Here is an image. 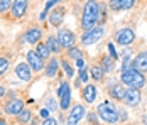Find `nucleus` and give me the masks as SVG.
Masks as SVG:
<instances>
[{"label":"nucleus","instance_id":"nucleus-37","mask_svg":"<svg viewBox=\"0 0 147 125\" xmlns=\"http://www.w3.org/2000/svg\"><path fill=\"white\" fill-rule=\"evenodd\" d=\"M90 120H91L93 124H96V117H95V113H90Z\"/></svg>","mask_w":147,"mask_h":125},{"label":"nucleus","instance_id":"nucleus-15","mask_svg":"<svg viewBox=\"0 0 147 125\" xmlns=\"http://www.w3.org/2000/svg\"><path fill=\"white\" fill-rule=\"evenodd\" d=\"M64 20V10L59 7V9H54V12L49 15V22L53 26H61V22Z\"/></svg>","mask_w":147,"mask_h":125},{"label":"nucleus","instance_id":"nucleus-2","mask_svg":"<svg viewBox=\"0 0 147 125\" xmlns=\"http://www.w3.org/2000/svg\"><path fill=\"white\" fill-rule=\"evenodd\" d=\"M122 83L129 84L130 88L139 90V88H142L146 84V80H144L142 73L135 71L134 68H125V70L122 71Z\"/></svg>","mask_w":147,"mask_h":125},{"label":"nucleus","instance_id":"nucleus-33","mask_svg":"<svg viewBox=\"0 0 147 125\" xmlns=\"http://www.w3.org/2000/svg\"><path fill=\"white\" fill-rule=\"evenodd\" d=\"M42 125H58V122L54 118H46L44 122H42Z\"/></svg>","mask_w":147,"mask_h":125},{"label":"nucleus","instance_id":"nucleus-10","mask_svg":"<svg viewBox=\"0 0 147 125\" xmlns=\"http://www.w3.org/2000/svg\"><path fill=\"white\" fill-rule=\"evenodd\" d=\"M22 110H24V101H22L20 98L10 100V101H7V105H5V111H7L9 115H19Z\"/></svg>","mask_w":147,"mask_h":125},{"label":"nucleus","instance_id":"nucleus-31","mask_svg":"<svg viewBox=\"0 0 147 125\" xmlns=\"http://www.w3.org/2000/svg\"><path fill=\"white\" fill-rule=\"evenodd\" d=\"M108 51H110V54H112V59H117V53H115L113 44H108Z\"/></svg>","mask_w":147,"mask_h":125},{"label":"nucleus","instance_id":"nucleus-36","mask_svg":"<svg viewBox=\"0 0 147 125\" xmlns=\"http://www.w3.org/2000/svg\"><path fill=\"white\" fill-rule=\"evenodd\" d=\"M47 107L49 108H56V101L54 100H47Z\"/></svg>","mask_w":147,"mask_h":125},{"label":"nucleus","instance_id":"nucleus-35","mask_svg":"<svg viewBox=\"0 0 147 125\" xmlns=\"http://www.w3.org/2000/svg\"><path fill=\"white\" fill-rule=\"evenodd\" d=\"M76 66H78V68H80V70H83V68H85V61H83V57H81V59H78V61H76Z\"/></svg>","mask_w":147,"mask_h":125},{"label":"nucleus","instance_id":"nucleus-14","mask_svg":"<svg viewBox=\"0 0 147 125\" xmlns=\"http://www.w3.org/2000/svg\"><path fill=\"white\" fill-rule=\"evenodd\" d=\"M27 7H29V3L26 0H15L12 3V15L14 17H22L27 12Z\"/></svg>","mask_w":147,"mask_h":125},{"label":"nucleus","instance_id":"nucleus-40","mask_svg":"<svg viewBox=\"0 0 147 125\" xmlns=\"http://www.w3.org/2000/svg\"><path fill=\"white\" fill-rule=\"evenodd\" d=\"M146 84H147V83H146Z\"/></svg>","mask_w":147,"mask_h":125},{"label":"nucleus","instance_id":"nucleus-13","mask_svg":"<svg viewBox=\"0 0 147 125\" xmlns=\"http://www.w3.org/2000/svg\"><path fill=\"white\" fill-rule=\"evenodd\" d=\"M15 74L22 80V81H29L30 78H32V73H30V68L27 63H20V64H17V68H15Z\"/></svg>","mask_w":147,"mask_h":125},{"label":"nucleus","instance_id":"nucleus-28","mask_svg":"<svg viewBox=\"0 0 147 125\" xmlns=\"http://www.w3.org/2000/svg\"><path fill=\"white\" fill-rule=\"evenodd\" d=\"M7 70H9V61L5 57H0V74H3Z\"/></svg>","mask_w":147,"mask_h":125},{"label":"nucleus","instance_id":"nucleus-30","mask_svg":"<svg viewBox=\"0 0 147 125\" xmlns=\"http://www.w3.org/2000/svg\"><path fill=\"white\" fill-rule=\"evenodd\" d=\"M56 3H58V2H56V0H49V2H47V3H46V7H44V12H47V10H49V9H51V7H54V5H56Z\"/></svg>","mask_w":147,"mask_h":125},{"label":"nucleus","instance_id":"nucleus-5","mask_svg":"<svg viewBox=\"0 0 147 125\" xmlns=\"http://www.w3.org/2000/svg\"><path fill=\"white\" fill-rule=\"evenodd\" d=\"M103 34H105L103 27H95V29H91V30H86V34H83L81 42H83L85 46H91V44H95V42L100 41L103 37Z\"/></svg>","mask_w":147,"mask_h":125},{"label":"nucleus","instance_id":"nucleus-12","mask_svg":"<svg viewBox=\"0 0 147 125\" xmlns=\"http://www.w3.org/2000/svg\"><path fill=\"white\" fill-rule=\"evenodd\" d=\"M134 70L139 71V73L147 71V51L135 56V59H134Z\"/></svg>","mask_w":147,"mask_h":125},{"label":"nucleus","instance_id":"nucleus-17","mask_svg":"<svg viewBox=\"0 0 147 125\" xmlns=\"http://www.w3.org/2000/svg\"><path fill=\"white\" fill-rule=\"evenodd\" d=\"M41 36H42L41 29L34 27V29H30V30H27V32H26V41L29 42V44H36V42L41 39Z\"/></svg>","mask_w":147,"mask_h":125},{"label":"nucleus","instance_id":"nucleus-6","mask_svg":"<svg viewBox=\"0 0 147 125\" xmlns=\"http://www.w3.org/2000/svg\"><path fill=\"white\" fill-rule=\"evenodd\" d=\"M127 105H130V107H137L139 103H140V91L139 90H135V88H129V90H125V93H123V98H122Z\"/></svg>","mask_w":147,"mask_h":125},{"label":"nucleus","instance_id":"nucleus-34","mask_svg":"<svg viewBox=\"0 0 147 125\" xmlns=\"http://www.w3.org/2000/svg\"><path fill=\"white\" fill-rule=\"evenodd\" d=\"M41 117H42V118H49V110H46V108H42V110H41Z\"/></svg>","mask_w":147,"mask_h":125},{"label":"nucleus","instance_id":"nucleus-18","mask_svg":"<svg viewBox=\"0 0 147 125\" xmlns=\"http://www.w3.org/2000/svg\"><path fill=\"white\" fill-rule=\"evenodd\" d=\"M58 70H59V61L58 59H51L49 64H47V68H46V76H49V78L56 76L58 74Z\"/></svg>","mask_w":147,"mask_h":125},{"label":"nucleus","instance_id":"nucleus-25","mask_svg":"<svg viewBox=\"0 0 147 125\" xmlns=\"http://www.w3.org/2000/svg\"><path fill=\"white\" fill-rule=\"evenodd\" d=\"M68 56H69V57H74V59H76V61H78V59H81V57H83V56H81V51H80V49H78V47H71V49H69V51H68Z\"/></svg>","mask_w":147,"mask_h":125},{"label":"nucleus","instance_id":"nucleus-29","mask_svg":"<svg viewBox=\"0 0 147 125\" xmlns=\"http://www.w3.org/2000/svg\"><path fill=\"white\" fill-rule=\"evenodd\" d=\"M10 5H12L10 2H7V0H0V12H5Z\"/></svg>","mask_w":147,"mask_h":125},{"label":"nucleus","instance_id":"nucleus-32","mask_svg":"<svg viewBox=\"0 0 147 125\" xmlns=\"http://www.w3.org/2000/svg\"><path fill=\"white\" fill-rule=\"evenodd\" d=\"M80 80L83 81V83H86V80H88V74H86V71L81 70V73H80Z\"/></svg>","mask_w":147,"mask_h":125},{"label":"nucleus","instance_id":"nucleus-9","mask_svg":"<svg viewBox=\"0 0 147 125\" xmlns=\"http://www.w3.org/2000/svg\"><path fill=\"white\" fill-rule=\"evenodd\" d=\"M135 39V34H134L132 29H122L117 32V42L122 46H127V44H132Z\"/></svg>","mask_w":147,"mask_h":125},{"label":"nucleus","instance_id":"nucleus-3","mask_svg":"<svg viewBox=\"0 0 147 125\" xmlns=\"http://www.w3.org/2000/svg\"><path fill=\"white\" fill-rule=\"evenodd\" d=\"M98 115H100V118H102V120L108 122V124H115V122L118 120L117 108H115L112 103H108V101L100 103V107H98Z\"/></svg>","mask_w":147,"mask_h":125},{"label":"nucleus","instance_id":"nucleus-20","mask_svg":"<svg viewBox=\"0 0 147 125\" xmlns=\"http://www.w3.org/2000/svg\"><path fill=\"white\" fill-rule=\"evenodd\" d=\"M46 46H47L49 53H51V51H54V53H59V51H61V46H59L58 37H54V36H51V37L47 39V42H46Z\"/></svg>","mask_w":147,"mask_h":125},{"label":"nucleus","instance_id":"nucleus-26","mask_svg":"<svg viewBox=\"0 0 147 125\" xmlns=\"http://www.w3.org/2000/svg\"><path fill=\"white\" fill-rule=\"evenodd\" d=\"M19 120H20L22 124L29 122V120H30V111H27V110H22L20 113H19Z\"/></svg>","mask_w":147,"mask_h":125},{"label":"nucleus","instance_id":"nucleus-4","mask_svg":"<svg viewBox=\"0 0 147 125\" xmlns=\"http://www.w3.org/2000/svg\"><path fill=\"white\" fill-rule=\"evenodd\" d=\"M58 95L61 97L59 107H61L63 110H68V107H69V103H71V86L66 83V81H63L61 86H59V90H58Z\"/></svg>","mask_w":147,"mask_h":125},{"label":"nucleus","instance_id":"nucleus-11","mask_svg":"<svg viewBox=\"0 0 147 125\" xmlns=\"http://www.w3.org/2000/svg\"><path fill=\"white\" fill-rule=\"evenodd\" d=\"M27 64H29L30 70H34V71H41L44 68L42 59L36 54V51H29V53H27Z\"/></svg>","mask_w":147,"mask_h":125},{"label":"nucleus","instance_id":"nucleus-24","mask_svg":"<svg viewBox=\"0 0 147 125\" xmlns=\"http://www.w3.org/2000/svg\"><path fill=\"white\" fill-rule=\"evenodd\" d=\"M103 71H112L113 70V59L112 57H103Z\"/></svg>","mask_w":147,"mask_h":125},{"label":"nucleus","instance_id":"nucleus-16","mask_svg":"<svg viewBox=\"0 0 147 125\" xmlns=\"http://www.w3.org/2000/svg\"><path fill=\"white\" fill-rule=\"evenodd\" d=\"M83 97H85V101L86 103H93L96 100V88H95V84H86L85 86Z\"/></svg>","mask_w":147,"mask_h":125},{"label":"nucleus","instance_id":"nucleus-23","mask_svg":"<svg viewBox=\"0 0 147 125\" xmlns=\"http://www.w3.org/2000/svg\"><path fill=\"white\" fill-rule=\"evenodd\" d=\"M91 76L95 78V80H102L103 78V70L100 66H93L91 68Z\"/></svg>","mask_w":147,"mask_h":125},{"label":"nucleus","instance_id":"nucleus-38","mask_svg":"<svg viewBox=\"0 0 147 125\" xmlns=\"http://www.w3.org/2000/svg\"><path fill=\"white\" fill-rule=\"evenodd\" d=\"M3 93H5V90H3V86H0V97H3Z\"/></svg>","mask_w":147,"mask_h":125},{"label":"nucleus","instance_id":"nucleus-19","mask_svg":"<svg viewBox=\"0 0 147 125\" xmlns=\"http://www.w3.org/2000/svg\"><path fill=\"white\" fill-rule=\"evenodd\" d=\"M112 9H130L134 7V0H112Z\"/></svg>","mask_w":147,"mask_h":125},{"label":"nucleus","instance_id":"nucleus-22","mask_svg":"<svg viewBox=\"0 0 147 125\" xmlns=\"http://www.w3.org/2000/svg\"><path fill=\"white\" fill-rule=\"evenodd\" d=\"M36 54L39 56L41 59L49 57V49H47V46H46V44H37V47H36Z\"/></svg>","mask_w":147,"mask_h":125},{"label":"nucleus","instance_id":"nucleus-39","mask_svg":"<svg viewBox=\"0 0 147 125\" xmlns=\"http://www.w3.org/2000/svg\"><path fill=\"white\" fill-rule=\"evenodd\" d=\"M0 125H7L5 124V120H0Z\"/></svg>","mask_w":147,"mask_h":125},{"label":"nucleus","instance_id":"nucleus-7","mask_svg":"<svg viewBox=\"0 0 147 125\" xmlns=\"http://www.w3.org/2000/svg\"><path fill=\"white\" fill-rule=\"evenodd\" d=\"M58 41H59V46H61V47L71 49L74 46V34L71 30L63 29V30H59V34H58Z\"/></svg>","mask_w":147,"mask_h":125},{"label":"nucleus","instance_id":"nucleus-27","mask_svg":"<svg viewBox=\"0 0 147 125\" xmlns=\"http://www.w3.org/2000/svg\"><path fill=\"white\" fill-rule=\"evenodd\" d=\"M61 66H63V70H64V73L68 74V78H71L73 76V68L68 64V61H61Z\"/></svg>","mask_w":147,"mask_h":125},{"label":"nucleus","instance_id":"nucleus-1","mask_svg":"<svg viewBox=\"0 0 147 125\" xmlns=\"http://www.w3.org/2000/svg\"><path fill=\"white\" fill-rule=\"evenodd\" d=\"M100 19V3L96 2H86L85 10H83V17H81V26L86 30L95 29V24Z\"/></svg>","mask_w":147,"mask_h":125},{"label":"nucleus","instance_id":"nucleus-21","mask_svg":"<svg viewBox=\"0 0 147 125\" xmlns=\"http://www.w3.org/2000/svg\"><path fill=\"white\" fill-rule=\"evenodd\" d=\"M123 93H125V90H123L120 84H112V88H110V95H112L113 98L122 100V98H123Z\"/></svg>","mask_w":147,"mask_h":125},{"label":"nucleus","instance_id":"nucleus-8","mask_svg":"<svg viewBox=\"0 0 147 125\" xmlns=\"http://www.w3.org/2000/svg\"><path fill=\"white\" fill-rule=\"evenodd\" d=\"M85 108L81 107V105H76L73 107V110L69 113V117H68V120H66V125H78V122H81V118L85 117Z\"/></svg>","mask_w":147,"mask_h":125}]
</instances>
